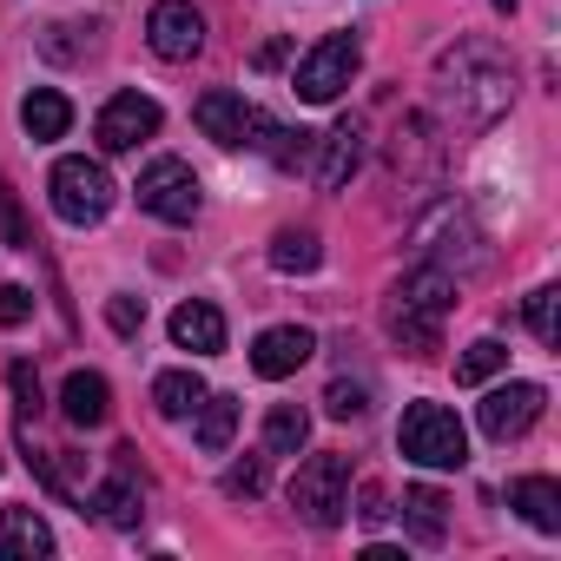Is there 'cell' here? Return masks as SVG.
<instances>
[{"mask_svg": "<svg viewBox=\"0 0 561 561\" xmlns=\"http://www.w3.org/2000/svg\"><path fill=\"white\" fill-rule=\"evenodd\" d=\"M152 403H159V416L185 423V416L205 403V377H198V370H165V377L152 383Z\"/></svg>", "mask_w": 561, "mask_h": 561, "instance_id": "cell-21", "label": "cell"}, {"mask_svg": "<svg viewBox=\"0 0 561 561\" xmlns=\"http://www.w3.org/2000/svg\"><path fill=\"white\" fill-rule=\"evenodd\" d=\"M508 370V344L502 337H476L462 357H456V383H489V377H502Z\"/></svg>", "mask_w": 561, "mask_h": 561, "instance_id": "cell-24", "label": "cell"}, {"mask_svg": "<svg viewBox=\"0 0 561 561\" xmlns=\"http://www.w3.org/2000/svg\"><path fill=\"white\" fill-rule=\"evenodd\" d=\"M311 357H318V337H311L305 324H271V331L251 344V370L271 377V383H277V377H298Z\"/></svg>", "mask_w": 561, "mask_h": 561, "instance_id": "cell-11", "label": "cell"}, {"mask_svg": "<svg viewBox=\"0 0 561 561\" xmlns=\"http://www.w3.org/2000/svg\"><path fill=\"white\" fill-rule=\"evenodd\" d=\"M495 8H502V14H515V0H495Z\"/></svg>", "mask_w": 561, "mask_h": 561, "instance_id": "cell-34", "label": "cell"}, {"mask_svg": "<svg viewBox=\"0 0 561 561\" xmlns=\"http://www.w3.org/2000/svg\"><path fill=\"white\" fill-rule=\"evenodd\" d=\"M443 508H449V502H443L436 489H403V522H410L416 541H443V522H449Z\"/></svg>", "mask_w": 561, "mask_h": 561, "instance_id": "cell-25", "label": "cell"}, {"mask_svg": "<svg viewBox=\"0 0 561 561\" xmlns=\"http://www.w3.org/2000/svg\"><path fill=\"white\" fill-rule=\"evenodd\" d=\"M318 231H305V225H285V231H277L271 238V264L277 271H285V277H298V271H318Z\"/></svg>", "mask_w": 561, "mask_h": 561, "instance_id": "cell-23", "label": "cell"}, {"mask_svg": "<svg viewBox=\"0 0 561 561\" xmlns=\"http://www.w3.org/2000/svg\"><path fill=\"white\" fill-rule=\"evenodd\" d=\"M528 331H535L541 344H561V291H554V285L528 291Z\"/></svg>", "mask_w": 561, "mask_h": 561, "instance_id": "cell-26", "label": "cell"}, {"mask_svg": "<svg viewBox=\"0 0 561 561\" xmlns=\"http://www.w3.org/2000/svg\"><path fill=\"white\" fill-rule=\"evenodd\" d=\"M311 443V416L298 410V403H271V416H264V449L271 456H298Z\"/></svg>", "mask_w": 561, "mask_h": 561, "instance_id": "cell-22", "label": "cell"}, {"mask_svg": "<svg viewBox=\"0 0 561 561\" xmlns=\"http://www.w3.org/2000/svg\"><path fill=\"white\" fill-rule=\"evenodd\" d=\"M27 318H34V291H27V285H0V324L14 331V324H27Z\"/></svg>", "mask_w": 561, "mask_h": 561, "instance_id": "cell-30", "label": "cell"}, {"mask_svg": "<svg viewBox=\"0 0 561 561\" xmlns=\"http://www.w3.org/2000/svg\"><path fill=\"white\" fill-rule=\"evenodd\" d=\"M8 390H14L21 423H34V416L47 410V390H41V370H34V364H8Z\"/></svg>", "mask_w": 561, "mask_h": 561, "instance_id": "cell-27", "label": "cell"}, {"mask_svg": "<svg viewBox=\"0 0 561 561\" xmlns=\"http://www.w3.org/2000/svg\"><path fill=\"white\" fill-rule=\"evenodd\" d=\"M106 324H113L119 337H133V331L146 324V305H139V298H113V305H106Z\"/></svg>", "mask_w": 561, "mask_h": 561, "instance_id": "cell-31", "label": "cell"}, {"mask_svg": "<svg viewBox=\"0 0 561 561\" xmlns=\"http://www.w3.org/2000/svg\"><path fill=\"white\" fill-rule=\"evenodd\" d=\"M139 205L152 211V218H165V225H192L198 218V172L185 165V159H152L146 172H139Z\"/></svg>", "mask_w": 561, "mask_h": 561, "instance_id": "cell-7", "label": "cell"}, {"mask_svg": "<svg viewBox=\"0 0 561 561\" xmlns=\"http://www.w3.org/2000/svg\"><path fill=\"white\" fill-rule=\"evenodd\" d=\"M218 489L238 502V495H264V456H244V462H231L225 476H218Z\"/></svg>", "mask_w": 561, "mask_h": 561, "instance_id": "cell-28", "label": "cell"}, {"mask_svg": "<svg viewBox=\"0 0 561 561\" xmlns=\"http://www.w3.org/2000/svg\"><path fill=\"white\" fill-rule=\"evenodd\" d=\"M541 383H502V390H489L482 397V436L489 443H515V436H528L535 430V416H541Z\"/></svg>", "mask_w": 561, "mask_h": 561, "instance_id": "cell-10", "label": "cell"}, {"mask_svg": "<svg viewBox=\"0 0 561 561\" xmlns=\"http://www.w3.org/2000/svg\"><path fill=\"white\" fill-rule=\"evenodd\" d=\"M397 449L423 469H462L469 462V430L443 403H410L403 423H397Z\"/></svg>", "mask_w": 561, "mask_h": 561, "instance_id": "cell-3", "label": "cell"}, {"mask_svg": "<svg viewBox=\"0 0 561 561\" xmlns=\"http://www.w3.org/2000/svg\"><path fill=\"white\" fill-rule=\"evenodd\" d=\"M251 113L257 106H244V93H225V87H211V93H198V106H192V119H198V133L211 139V146H244V133H251Z\"/></svg>", "mask_w": 561, "mask_h": 561, "instance_id": "cell-12", "label": "cell"}, {"mask_svg": "<svg viewBox=\"0 0 561 561\" xmlns=\"http://www.w3.org/2000/svg\"><path fill=\"white\" fill-rule=\"evenodd\" d=\"M159 100H146V93H113L106 106H100V119H93V139H100V152H139L152 133H159Z\"/></svg>", "mask_w": 561, "mask_h": 561, "instance_id": "cell-8", "label": "cell"}, {"mask_svg": "<svg viewBox=\"0 0 561 561\" xmlns=\"http://www.w3.org/2000/svg\"><path fill=\"white\" fill-rule=\"evenodd\" d=\"M60 416H67L73 430H100V423L113 416V390H106V377H100V370H73V377L60 383Z\"/></svg>", "mask_w": 561, "mask_h": 561, "instance_id": "cell-15", "label": "cell"}, {"mask_svg": "<svg viewBox=\"0 0 561 561\" xmlns=\"http://www.w3.org/2000/svg\"><path fill=\"white\" fill-rule=\"evenodd\" d=\"M21 126H27V139H67V126H73V100L54 93V87H34V93L21 100Z\"/></svg>", "mask_w": 561, "mask_h": 561, "instance_id": "cell-18", "label": "cell"}, {"mask_svg": "<svg viewBox=\"0 0 561 561\" xmlns=\"http://www.w3.org/2000/svg\"><path fill=\"white\" fill-rule=\"evenodd\" d=\"M47 192H54V211L67 225H100L113 211V192L119 185H113V172L100 159H60L54 179H47Z\"/></svg>", "mask_w": 561, "mask_h": 561, "instance_id": "cell-6", "label": "cell"}, {"mask_svg": "<svg viewBox=\"0 0 561 561\" xmlns=\"http://www.w3.org/2000/svg\"><path fill=\"white\" fill-rule=\"evenodd\" d=\"M449 311H456V277L443 264H416L410 277H397V291L383 305V324L410 357H430V351H443Z\"/></svg>", "mask_w": 561, "mask_h": 561, "instance_id": "cell-2", "label": "cell"}, {"mask_svg": "<svg viewBox=\"0 0 561 561\" xmlns=\"http://www.w3.org/2000/svg\"><path fill=\"white\" fill-rule=\"evenodd\" d=\"M357 515H364V522H383V515H390V508H383V489H377V482L364 489V508H357Z\"/></svg>", "mask_w": 561, "mask_h": 561, "instance_id": "cell-33", "label": "cell"}, {"mask_svg": "<svg viewBox=\"0 0 561 561\" xmlns=\"http://www.w3.org/2000/svg\"><path fill=\"white\" fill-rule=\"evenodd\" d=\"M8 244L34 251V231H27V218H21V205H14V198H8Z\"/></svg>", "mask_w": 561, "mask_h": 561, "instance_id": "cell-32", "label": "cell"}, {"mask_svg": "<svg viewBox=\"0 0 561 561\" xmlns=\"http://www.w3.org/2000/svg\"><path fill=\"white\" fill-rule=\"evenodd\" d=\"M172 344H179V351H198V357H218V351H225V318H218V305H205V298L179 305V311H172Z\"/></svg>", "mask_w": 561, "mask_h": 561, "instance_id": "cell-16", "label": "cell"}, {"mask_svg": "<svg viewBox=\"0 0 561 561\" xmlns=\"http://www.w3.org/2000/svg\"><path fill=\"white\" fill-rule=\"evenodd\" d=\"M318 146H324V152H318V185H324V192H344V185L357 179V165H364V126H357V119H337Z\"/></svg>", "mask_w": 561, "mask_h": 561, "instance_id": "cell-13", "label": "cell"}, {"mask_svg": "<svg viewBox=\"0 0 561 561\" xmlns=\"http://www.w3.org/2000/svg\"><path fill=\"white\" fill-rule=\"evenodd\" d=\"M54 554V528L34 508H0V561H47Z\"/></svg>", "mask_w": 561, "mask_h": 561, "instance_id": "cell-14", "label": "cell"}, {"mask_svg": "<svg viewBox=\"0 0 561 561\" xmlns=\"http://www.w3.org/2000/svg\"><path fill=\"white\" fill-rule=\"evenodd\" d=\"M146 41L159 60H198L205 47V14L192 8V0H159V8L146 14Z\"/></svg>", "mask_w": 561, "mask_h": 561, "instance_id": "cell-9", "label": "cell"}, {"mask_svg": "<svg viewBox=\"0 0 561 561\" xmlns=\"http://www.w3.org/2000/svg\"><path fill=\"white\" fill-rule=\"evenodd\" d=\"M324 410H331L337 423H351V416H364V410H370V390H364V383H344V377H337V383L324 390Z\"/></svg>", "mask_w": 561, "mask_h": 561, "instance_id": "cell-29", "label": "cell"}, {"mask_svg": "<svg viewBox=\"0 0 561 561\" xmlns=\"http://www.w3.org/2000/svg\"><path fill=\"white\" fill-rule=\"evenodd\" d=\"M291 508H298V522H311V528H337L344 508H351V456L318 449L311 462H298V476H291Z\"/></svg>", "mask_w": 561, "mask_h": 561, "instance_id": "cell-4", "label": "cell"}, {"mask_svg": "<svg viewBox=\"0 0 561 561\" xmlns=\"http://www.w3.org/2000/svg\"><path fill=\"white\" fill-rule=\"evenodd\" d=\"M430 100L449 126L462 133H482L495 126L508 106H515V67L495 41H456L436 54V73H430Z\"/></svg>", "mask_w": 561, "mask_h": 561, "instance_id": "cell-1", "label": "cell"}, {"mask_svg": "<svg viewBox=\"0 0 561 561\" xmlns=\"http://www.w3.org/2000/svg\"><path fill=\"white\" fill-rule=\"evenodd\" d=\"M508 508H522L528 528L561 535V482H548V476H522V482L508 489Z\"/></svg>", "mask_w": 561, "mask_h": 561, "instance_id": "cell-17", "label": "cell"}, {"mask_svg": "<svg viewBox=\"0 0 561 561\" xmlns=\"http://www.w3.org/2000/svg\"><path fill=\"white\" fill-rule=\"evenodd\" d=\"M93 515H100L106 528H139V515H146L139 482H133V476H106V482L93 489Z\"/></svg>", "mask_w": 561, "mask_h": 561, "instance_id": "cell-19", "label": "cell"}, {"mask_svg": "<svg viewBox=\"0 0 561 561\" xmlns=\"http://www.w3.org/2000/svg\"><path fill=\"white\" fill-rule=\"evenodd\" d=\"M357 67H364V47H357V34H324L305 60H298V73H291V87H298V100L305 106H331L351 80H357Z\"/></svg>", "mask_w": 561, "mask_h": 561, "instance_id": "cell-5", "label": "cell"}, {"mask_svg": "<svg viewBox=\"0 0 561 561\" xmlns=\"http://www.w3.org/2000/svg\"><path fill=\"white\" fill-rule=\"evenodd\" d=\"M192 416H198V449H205V456H225L231 436H238V397H211V390H205V403H198Z\"/></svg>", "mask_w": 561, "mask_h": 561, "instance_id": "cell-20", "label": "cell"}]
</instances>
